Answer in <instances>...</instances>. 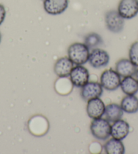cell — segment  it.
Returning <instances> with one entry per match:
<instances>
[{"mask_svg": "<svg viewBox=\"0 0 138 154\" xmlns=\"http://www.w3.org/2000/svg\"><path fill=\"white\" fill-rule=\"evenodd\" d=\"M89 49L86 44L75 42L70 45L68 48V56L73 64L83 65L88 61Z\"/></svg>", "mask_w": 138, "mask_h": 154, "instance_id": "1", "label": "cell"}, {"mask_svg": "<svg viewBox=\"0 0 138 154\" xmlns=\"http://www.w3.org/2000/svg\"><path fill=\"white\" fill-rule=\"evenodd\" d=\"M92 134L95 139L100 140H106L110 137L111 125L106 119L100 118L94 119L90 125Z\"/></svg>", "mask_w": 138, "mask_h": 154, "instance_id": "2", "label": "cell"}, {"mask_svg": "<svg viewBox=\"0 0 138 154\" xmlns=\"http://www.w3.org/2000/svg\"><path fill=\"white\" fill-rule=\"evenodd\" d=\"M121 76L116 71L109 69L105 70L100 76V84L108 91H115L120 87Z\"/></svg>", "mask_w": 138, "mask_h": 154, "instance_id": "3", "label": "cell"}, {"mask_svg": "<svg viewBox=\"0 0 138 154\" xmlns=\"http://www.w3.org/2000/svg\"><path fill=\"white\" fill-rule=\"evenodd\" d=\"M105 22L107 29L114 33H121L124 29V19L117 10H110L105 15Z\"/></svg>", "mask_w": 138, "mask_h": 154, "instance_id": "4", "label": "cell"}, {"mask_svg": "<svg viewBox=\"0 0 138 154\" xmlns=\"http://www.w3.org/2000/svg\"><path fill=\"white\" fill-rule=\"evenodd\" d=\"M69 77L73 86L82 88L89 82V73L87 69L83 66L76 65L73 68Z\"/></svg>", "mask_w": 138, "mask_h": 154, "instance_id": "5", "label": "cell"}, {"mask_svg": "<svg viewBox=\"0 0 138 154\" xmlns=\"http://www.w3.org/2000/svg\"><path fill=\"white\" fill-rule=\"evenodd\" d=\"M89 63L95 69H100L108 65L110 61V56L104 50L94 48L89 53Z\"/></svg>", "mask_w": 138, "mask_h": 154, "instance_id": "6", "label": "cell"}, {"mask_svg": "<svg viewBox=\"0 0 138 154\" xmlns=\"http://www.w3.org/2000/svg\"><path fill=\"white\" fill-rule=\"evenodd\" d=\"M117 11L124 19H131L138 14V0H121Z\"/></svg>", "mask_w": 138, "mask_h": 154, "instance_id": "7", "label": "cell"}, {"mask_svg": "<svg viewBox=\"0 0 138 154\" xmlns=\"http://www.w3.org/2000/svg\"><path fill=\"white\" fill-rule=\"evenodd\" d=\"M103 94V87L101 84L95 82L87 83L81 88V96L85 101L100 98Z\"/></svg>", "mask_w": 138, "mask_h": 154, "instance_id": "8", "label": "cell"}, {"mask_svg": "<svg viewBox=\"0 0 138 154\" xmlns=\"http://www.w3.org/2000/svg\"><path fill=\"white\" fill-rule=\"evenodd\" d=\"M68 0H44L45 11L50 15H59L67 9Z\"/></svg>", "mask_w": 138, "mask_h": 154, "instance_id": "9", "label": "cell"}, {"mask_svg": "<svg viewBox=\"0 0 138 154\" xmlns=\"http://www.w3.org/2000/svg\"><path fill=\"white\" fill-rule=\"evenodd\" d=\"M105 107L104 103L100 98L91 99L87 101V113L93 119L102 118L105 112Z\"/></svg>", "mask_w": 138, "mask_h": 154, "instance_id": "10", "label": "cell"}, {"mask_svg": "<svg viewBox=\"0 0 138 154\" xmlns=\"http://www.w3.org/2000/svg\"><path fill=\"white\" fill-rule=\"evenodd\" d=\"M28 129L34 135H44L48 131V122L42 116H34L28 122Z\"/></svg>", "mask_w": 138, "mask_h": 154, "instance_id": "11", "label": "cell"}, {"mask_svg": "<svg viewBox=\"0 0 138 154\" xmlns=\"http://www.w3.org/2000/svg\"><path fill=\"white\" fill-rule=\"evenodd\" d=\"M74 67V64L68 57H62L55 63L54 71L59 78H68Z\"/></svg>", "mask_w": 138, "mask_h": 154, "instance_id": "12", "label": "cell"}, {"mask_svg": "<svg viewBox=\"0 0 138 154\" xmlns=\"http://www.w3.org/2000/svg\"><path fill=\"white\" fill-rule=\"evenodd\" d=\"M129 124L127 122L121 119H118L114 122L111 126L110 135L112 138L122 140L125 139L129 134Z\"/></svg>", "mask_w": 138, "mask_h": 154, "instance_id": "13", "label": "cell"}, {"mask_svg": "<svg viewBox=\"0 0 138 154\" xmlns=\"http://www.w3.org/2000/svg\"><path fill=\"white\" fill-rule=\"evenodd\" d=\"M115 69L121 77L134 76L137 71V67L129 59L121 58L116 63Z\"/></svg>", "mask_w": 138, "mask_h": 154, "instance_id": "14", "label": "cell"}, {"mask_svg": "<svg viewBox=\"0 0 138 154\" xmlns=\"http://www.w3.org/2000/svg\"><path fill=\"white\" fill-rule=\"evenodd\" d=\"M123 112L121 105L116 103H111L106 106L104 114L108 121L114 122L122 118Z\"/></svg>", "mask_w": 138, "mask_h": 154, "instance_id": "15", "label": "cell"}, {"mask_svg": "<svg viewBox=\"0 0 138 154\" xmlns=\"http://www.w3.org/2000/svg\"><path fill=\"white\" fill-rule=\"evenodd\" d=\"M120 86L126 95H135L138 92V82L133 76L123 78Z\"/></svg>", "mask_w": 138, "mask_h": 154, "instance_id": "16", "label": "cell"}, {"mask_svg": "<svg viewBox=\"0 0 138 154\" xmlns=\"http://www.w3.org/2000/svg\"><path fill=\"white\" fill-rule=\"evenodd\" d=\"M121 107L124 112L131 114L138 111V98L135 95H127L121 100Z\"/></svg>", "mask_w": 138, "mask_h": 154, "instance_id": "17", "label": "cell"}, {"mask_svg": "<svg viewBox=\"0 0 138 154\" xmlns=\"http://www.w3.org/2000/svg\"><path fill=\"white\" fill-rule=\"evenodd\" d=\"M104 149L108 154H123L125 151L124 144L121 140L112 138L105 143Z\"/></svg>", "mask_w": 138, "mask_h": 154, "instance_id": "18", "label": "cell"}, {"mask_svg": "<svg viewBox=\"0 0 138 154\" xmlns=\"http://www.w3.org/2000/svg\"><path fill=\"white\" fill-rule=\"evenodd\" d=\"M73 84L70 79L66 78H60L57 79L55 84V88L58 93L61 94H66L70 93L73 88Z\"/></svg>", "mask_w": 138, "mask_h": 154, "instance_id": "19", "label": "cell"}, {"mask_svg": "<svg viewBox=\"0 0 138 154\" xmlns=\"http://www.w3.org/2000/svg\"><path fill=\"white\" fill-rule=\"evenodd\" d=\"M84 44L89 48V49H94L102 44V39L98 33H91L86 36Z\"/></svg>", "mask_w": 138, "mask_h": 154, "instance_id": "20", "label": "cell"}, {"mask_svg": "<svg viewBox=\"0 0 138 154\" xmlns=\"http://www.w3.org/2000/svg\"><path fill=\"white\" fill-rule=\"evenodd\" d=\"M129 60L134 64L138 67V41L134 42L130 47L129 51Z\"/></svg>", "mask_w": 138, "mask_h": 154, "instance_id": "21", "label": "cell"}, {"mask_svg": "<svg viewBox=\"0 0 138 154\" xmlns=\"http://www.w3.org/2000/svg\"><path fill=\"white\" fill-rule=\"evenodd\" d=\"M6 9H5V8L3 5L0 4V25H1L4 21L5 18H6Z\"/></svg>", "mask_w": 138, "mask_h": 154, "instance_id": "22", "label": "cell"}, {"mask_svg": "<svg viewBox=\"0 0 138 154\" xmlns=\"http://www.w3.org/2000/svg\"><path fill=\"white\" fill-rule=\"evenodd\" d=\"M134 75L135 77V79H136V80L138 82V69H137V71H136V72H135Z\"/></svg>", "mask_w": 138, "mask_h": 154, "instance_id": "23", "label": "cell"}, {"mask_svg": "<svg viewBox=\"0 0 138 154\" xmlns=\"http://www.w3.org/2000/svg\"><path fill=\"white\" fill-rule=\"evenodd\" d=\"M1 41H2V35H1V33H0V43H1Z\"/></svg>", "mask_w": 138, "mask_h": 154, "instance_id": "24", "label": "cell"}]
</instances>
